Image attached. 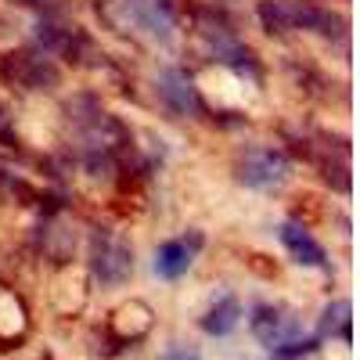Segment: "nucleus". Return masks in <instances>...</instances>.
Returning <instances> with one entry per match:
<instances>
[{"label": "nucleus", "mask_w": 360, "mask_h": 360, "mask_svg": "<svg viewBox=\"0 0 360 360\" xmlns=\"http://www.w3.org/2000/svg\"><path fill=\"white\" fill-rule=\"evenodd\" d=\"M252 335L263 342V346H278V342H285V339H295V321L292 317H285L278 307H266V303H259L256 310H252Z\"/></svg>", "instance_id": "obj_7"}, {"label": "nucleus", "mask_w": 360, "mask_h": 360, "mask_svg": "<svg viewBox=\"0 0 360 360\" xmlns=\"http://www.w3.org/2000/svg\"><path fill=\"white\" fill-rule=\"evenodd\" d=\"M0 76L8 83H18L25 90H54L62 83V72L51 62L47 54H37V51H11L0 58Z\"/></svg>", "instance_id": "obj_3"}, {"label": "nucleus", "mask_w": 360, "mask_h": 360, "mask_svg": "<svg viewBox=\"0 0 360 360\" xmlns=\"http://www.w3.org/2000/svg\"><path fill=\"white\" fill-rule=\"evenodd\" d=\"M155 94H159V105L169 112V115H191V112H205L202 108V98L191 83V76L184 69H162L155 76Z\"/></svg>", "instance_id": "obj_5"}, {"label": "nucleus", "mask_w": 360, "mask_h": 360, "mask_svg": "<svg viewBox=\"0 0 360 360\" xmlns=\"http://www.w3.org/2000/svg\"><path fill=\"white\" fill-rule=\"evenodd\" d=\"M292 213H295V220H303V227L310 224V220H321V209H317V198H295V205H292Z\"/></svg>", "instance_id": "obj_13"}, {"label": "nucleus", "mask_w": 360, "mask_h": 360, "mask_svg": "<svg viewBox=\"0 0 360 360\" xmlns=\"http://www.w3.org/2000/svg\"><path fill=\"white\" fill-rule=\"evenodd\" d=\"M335 328H339V335L349 342V299H339V303L324 307V314H321V335H332Z\"/></svg>", "instance_id": "obj_11"}, {"label": "nucleus", "mask_w": 360, "mask_h": 360, "mask_svg": "<svg viewBox=\"0 0 360 360\" xmlns=\"http://www.w3.org/2000/svg\"><path fill=\"white\" fill-rule=\"evenodd\" d=\"M159 360H202V353H198L195 346H184V342H169V346L159 353Z\"/></svg>", "instance_id": "obj_14"}, {"label": "nucleus", "mask_w": 360, "mask_h": 360, "mask_svg": "<svg viewBox=\"0 0 360 360\" xmlns=\"http://www.w3.org/2000/svg\"><path fill=\"white\" fill-rule=\"evenodd\" d=\"M198 249H202V234H191L184 242H162L155 249V274L166 278V281H176L180 274H188V266H191Z\"/></svg>", "instance_id": "obj_6"}, {"label": "nucleus", "mask_w": 360, "mask_h": 360, "mask_svg": "<svg viewBox=\"0 0 360 360\" xmlns=\"http://www.w3.org/2000/svg\"><path fill=\"white\" fill-rule=\"evenodd\" d=\"M259 22L270 37H285L295 29V18H292V0H263L259 4Z\"/></svg>", "instance_id": "obj_10"}, {"label": "nucleus", "mask_w": 360, "mask_h": 360, "mask_svg": "<svg viewBox=\"0 0 360 360\" xmlns=\"http://www.w3.org/2000/svg\"><path fill=\"white\" fill-rule=\"evenodd\" d=\"M249 266H252V270H259L263 278H270V274H274V266H270V263H263V256H249Z\"/></svg>", "instance_id": "obj_15"}, {"label": "nucleus", "mask_w": 360, "mask_h": 360, "mask_svg": "<svg viewBox=\"0 0 360 360\" xmlns=\"http://www.w3.org/2000/svg\"><path fill=\"white\" fill-rule=\"evenodd\" d=\"M152 324H155V314L152 307L144 303V299H130V303L123 307H115L108 324H105V335L115 349H127L134 342H141L148 332H152Z\"/></svg>", "instance_id": "obj_4"}, {"label": "nucleus", "mask_w": 360, "mask_h": 360, "mask_svg": "<svg viewBox=\"0 0 360 360\" xmlns=\"http://www.w3.org/2000/svg\"><path fill=\"white\" fill-rule=\"evenodd\" d=\"M270 353H274L278 360H310V356H317V342L295 335V339H285L278 346H270Z\"/></svg>", "instance_id": "obj_12"}, {"label": "nucleus", "mask_w": 360, "mask_h": 360, "mask_svg": "<svg viewBox=\"0 0 360 360\" xmlns=\"http://www.w3.org/2000/svg\"><path fill=\"white\" fill-rule=\"evenodd\" d=\"M238 321H242V303H238L234 295H220L217 303L205 310V317H202V332L224 339V335H231L234 328H238Z\"/></svg>", "instance_id": "obj_9"}, {"label": "nucleus", "mask_w": 360, "mask_h": 360, "mask_svg": "<svg viewBox=\"0 0 360 360\" xmlns=\"http://www.w3.org/2000/svg\"><path fill=\"white\" fill-rule=\"evenodd\" d=\"M281 245L299 266H324V249L303 224H281Z\"/></svg>", "instance_id": "obj_8"}, {"label": "nucleus", "mask_w": 360, "mask_h": 360, "mask_svg": "<svg viewBox=\"0 0 360 360\" xmlns=\"http://www.w3.org/2000/svg\"><path fill=\"white\" fill-rule=\"evenodd\" d=\"M40 360H54V356H51V353H44V356H40Z\"/></svg>", "instance_id": "obj_16"}, {"label": "nucleus", "mask_w": 360, "mask_h": 360, "mask_svg": "<svg viewBox=\"0 0 360 360\" xmlns=\"http://www.w3.org/2000/svg\"><path fill=\"white\" fill-rule=\"evenodd\" d=\"M234 176L242 180L245 188H278L281 180L288 176V159L278 152V148H263V144H252V148H242L234 159Z\"/></svg>", "instance_id": "obj_2"}, {"label": "nucleus", "mask_w": 360, "mask_h": 360, "mask_svg": "<svg viewBox=\"0 0 360 360\" xmlns=\"http://www.w3.org/2000/svg\"><path fill=\"white\" fill-rule=\"evenodd\" d=\"M90 274L108 288L123 285L134 274L130 242H123V238H115L108 231H94V238H90Z\"/></svg>", "instance_id": "obj_1"}]
</instances>
